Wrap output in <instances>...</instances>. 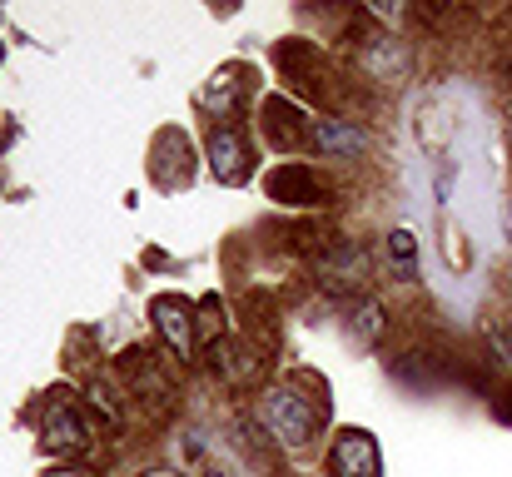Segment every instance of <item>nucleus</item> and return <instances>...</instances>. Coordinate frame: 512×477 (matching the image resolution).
<instances>
[{"label": "nucleus", "mask_w": 512, "mask_h": 477, "mask_svg": "<svg viewBox=\"0 0 512 477\" xmlns=\"http://www.w3.org/2000/svg\"><path fill=\"white\" fill-rule=\"evenodd\" d=\"M388 254H393L398 279H418V239H413V229H393L388 234Z\"/></svg>", "instance_id": "nucleus-13"}, {"label": "nucleus", "mask_w": 512, "mask_h": 477, "mask_svg": "<svg viewBox=\"0 0 512 477\" xmlns=\"http://www.w3.org/2000/svg\"><path fill=\"white\" fill-rule=\"evenodd\" d=\"M199 309H189L179 294H160L155 304H150V318H155V333L170 343L179 358H189L194 353V333H199Z\"/></svg>", "instance_id": "nucleus-5"}, {"label": "nucleus", "mask_w": 512, "mask_h": 477, "mask_svg": "<svg viewBox=\"0 0 512 477\" xmlns=\"http://www.w3.org/2000/svg\"><path fill=\"white\" fill-rule=\"evenodd\" d=\"M249 90H254V70H244V65H224V70L209 80L204 105H209V115H219V120L229 125V115H239V105H244Z\"/></svg>", "instance_id": "nucleus-6"}, {"label": "nucleus", "mask_w": 512, "mask_h": 477, "mask_svg": "<svg viewBox=\"0 0 512 477\" xmlns=\"http://www.w3.org/2000/svg\"><path fill=\"white\" fill-rule=\"evenodd\" d=\"M329 477H383V458H378L373 433L343 428L329 448Z\"/></svg>", "instance_id": "nucleus-4"}, {"label": "nucleus", "mask_w": 512, "mask_h": 477, "mask_svg": "<svg viewBox=\"0 0 512 477\" xmlns=\"http://www.w3.org/2000/svg\"><path fill=\"white\" fill-rule=\"evenodd\" d=\"M204 155H209V174H214L219 184H244V179L254 174V140H249L239 125L209 130Z\"/></svg>", "instance_id": "nucleus-3"}, {"label": "nucleus", "mask_w": 512, "mask_h": 477, "mask_svg": "<svg viewBox=\"0 0 512 477\" xmlns=\"http://www.w3.org/2000/svg\"><path fill=\"white\" fill-rule=\"evenodd\" d=\"M90 423L80 418V408H75V398L70 393H50V403H45V418H40V448L50 453V458H80V453H90Z\"/></svg>", "instance_id": "nucleus-2"}, {"label": "nucleus", "mask_w": 512, "mask_h": 477, "mask_svg": "<svg viewBox=\"0 0 512 477\" xmlns=\"http://www.w3.org/2000/svg\"><path fill=\"white\" fill-rule=\"evenodd\" d=\"M50 477H90V473H80V468H65V473H50Z\"/></svg>", "instance_id": "nucleus-17"}, {"label": "nucleus", "mask_w": 512, "mask_h": 477, "mask_svg": "<svg viewBox=\"0 0 512 477\" xmlns=\"http://www.w3.org/2000/svg\"><path fill=\"white\" fill-rule=\"evenodd\" d=\"M309 150L329 159H353L358 150H368V130L348 125V120H314L309 125Z\"/></svg>", "instance_id": "nucleus-9"}, {"label": "nucleus", "mask_w": 512, "mask_h": 477, "mask_svg": "<svg viewBox=\"0 0 512 477\" xmlns=\"http://www.w3.org/2000/svg\"><path fill=\"white\" fill-rule=\"evenodd\" d=\"M508 130H512V115H508Z\"/></svg>", "instance_id": "nucleus-18"}, {"label": "nucleus", "mask_w": 512, "mask_h": 477, "mask_svg": "<svg viewBox=\"0 0 512 477\" xmlns=\"http://www.w3.org/2000/svg\"><path fill=\"white\" fill-rule=\"evenodd\" d=\"M254 418H259V428H264L274 443H284V448H304V443L319 433V423H324L319 403H314V398H304L294 383L269 388V393L259 398Z\"/></svg>", "instance_id": "nucleus-1"}, {"label": "nucleus", "mask_w": 512, "mask_h": 477, "mask_svg": "<svg viewBox=\"0 0 512 477\" xmlns=\"http://www.w3.org/2000/svg\"><path fill=\"white\" fill-rule=\"evenodd\" d=\"M363 65H368L383 85H393V80H398V70H403V50H398L388 35H373V45L363 50Z\"/></svg>", "instance_id": "nucleus-11"}, {"label": "nucleus", "mask_w": 512, "mask_h": 477, "mask_svg": "<svg viewBox=\"0 0 512 477\" xmlns=\"http://www.w3.org/2000/svg\"><path fill=\"white\" fill-rule=\"evenodd\" d=\"M264 120H269V135H274V145H279V150H289V145H309L304 115H299V105H289L284 95L264 100Z\"/></svg>", "instance_id": "nucleus-10"}, {"label": "nucleus", "mask_w": 512, "mask_h": 477, "mask_svg": "<svg viewBox=\"0 0 512 477\" xmlns=\"http://www.w3.org/2000/svg\"><path fill=\"white\" fill-rule=\"evenodd\" d=\"M319 274H324V284L334 289V294H348V289H358L363 279H368V259H363V249L358 244H329V254H324V264H319Z\"/></svg>", "instance_id": "nucleus-8"}, {"label": "nucleus", "mask_w": 512, "mask_h": 477, "mask_svg": "<svg viewBox=\"0 0 512 477\" xmlns=\"http://www.w3.org/2000/svg\"><path fill=\"white\" fill-rule=\"evenodd\" d=\"M199 477H234V473H229V468H219V463H204V468H199Z\"/></svg>", "instance_id": "nucleus-15"}, {"label": "nucleus", "mask_w": 512, "mask_h": 477, "mask_svg": "<svg viewBox=\"0 0 512 477\" xmlns=\"http://www.w3.org/2000/svg\"><path fill=\"white\" fill-rule=\"evenodd\" d=\"M145 477H179V473H174V468H150Z\"/></svg>", "instance_id": "nucleus-16"}, {"label": "nucleus", "mask_w": 512, "mask_h": 477, "mask_svg": "<svg viewBox=\"0 0 512 477\" xmlns=\"http://www.w3.org/2000/svg\"><path fill=\"white\" fill-rule=\"evenodd\" d=\"M199 338L214 348V343H224V309L214 304V299H204L199 304Z\"/></svg>", "instance_id": "nucleus-14"}, {"label": "nucleus", "mask_w": 512, "mask_h": 477, "mask_svg": "<svg viewBox=\"0 0 512 477\" xmlns=\"http://www.w3.org/2000/svg\"><path fill=\"white\" fill-rule=\"evenodd\" d=\"M269 194H274L279 204H324V199H329L324 179H319L309 164H284V169H274V174H269Z\"/></svg>", "instance_id": "nucleus-7"}, {"label": "nucleus", "mask_w": 512, "mask_h": 477, "mask_svg": "<svg viewBox=\"0 0 512 477\" xmlns=\"http://www.w3.org/2000/svg\"><path fill=\"white\" fill-rule=\"evenodd\" d=\"M348 333H353L358 343H378V338H383V309H378L373 299H353V304H348Z\"/></svg>", "instance_id": "nucleus-12"}]
</instances>
